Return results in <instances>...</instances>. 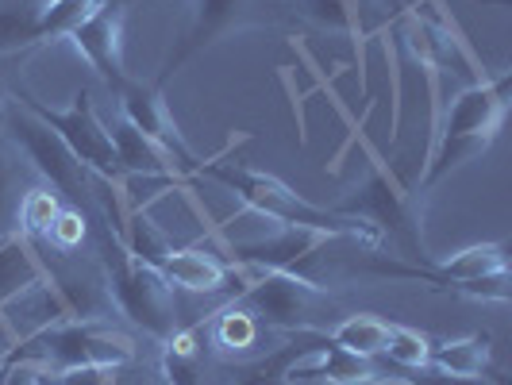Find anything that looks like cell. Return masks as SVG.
I'll return each instance as SVG.
<instances>
[{"mask_svg": "<svg viewBox=\"0 0 512 385\" xmlns=\"http://www.w3.org/2000/svg\"><path fill=\"white\" fill-rule=\"evenodd\" d=\"M108 293L124 316H131L139 328L154 339H174L178 335V289L170 278L154 266H143L112 239L108 247Z\"/></svg>", "mask_w": 512, "mask_h": 385, "instance_id": "cell-5", "label": "cell"}, {"mask_svg": "<svg viewBox=\"0 0 512 385\" xmlns=\"http://www.w3.org/2000/svg\"><path fill=\"white\" fill-rule=\"evenodd\" d=\"M70 316H77L74 301H70L66 285H58L51 274L43 282H35L31 289H24L20 297H12L8 305H0V320H4V328H8L16 347L35 339L39 332L54 328V324H62V320H70Z\"/></svg>", "mask_w": 512, "mask_h": 385, "instance_id": "cell-13", "label": "cell"}, {"mask_svg": "<svg viewBox=\"0 0 512 385\" xmlns=\"http://www.w3.org/2000/svg\"><path fill=\"white\" fill-rule=\"evenodd\" d=\"M108 0H47L39 4V43L70 39L85 20H93Z\"/></svg>", "mask_w": 512, "mask_h": 385, "instance_id": "cell-23", "label": "cell"}, {"mask_svg": "<svg viewBox=\"0 0 512 385\" xmlns=\"http://www.w3.org/2000/svg\"><path fill=\"white\" fill-rule=\"evenodd\" d=\"M112 93H116V101H120V116L128 120L131 128L151 135L154 143L166 147L185 170H197V166H201V158L189 151V143H185L181 128L174 124V116H170V108H166V97H162V89H158L154 81H139V77L128 74Z\"/></svg>", "mask_w": 512, "mask_h": 385, "instance_id": "cell-11", "label": "cell"}, {"mask_svg": "<svg viewBox=\"0 0 512 385\" xmlns=\"http://www.w3.org/2000/svg\"><path fill=\"white\" fill-rule=\"evenodd\" d=\"M505 116H509V74L493 77V81L482 77L470 89H462L443 112V124L436 131V147H432V158L424 166L420 189H432L451 170H459L462 162L478 158L497 139Z\"/></svg>", "mask_w": 512, "mask_h": 385, "instance_id": "cell-2", "label": "cell"}, {"mask_svg": "<svg viewBox=\"0 0 512 385\" xmlns=\"http://www.w3.org/2000/svg\"><path fill=\"white\" fill-rule=\"evenodd\" d=\"M108 135H112V151H116V166L120 178H162L178 181L189 170L181 166L166 147H158L151 135H143L139 128H131L128 120L116 112V120H108Z\"/></svg>", "mask_w": 512, "mask_h": 385, "instance_id": "cell-15", "label": "cell"}, {"mask_svg": "<svg viewBox=\"0 0 512 385\" xmlns=\"http://www.w3.org/2000/svg\"><path fill=\"white\" fill-rule=\"evenodd\" d=\"M147 385H166V378H154V382H147Z\"/></svg>", "mask_w": 512, "mask_h": 385, "instance_id": "cell-31", "label": "cell"}, {"mask_svg": "<svg viewBox=\"0 0 512 385\" xmlns=\"http://www.w3.org/2000/svg\"><path fill=\"white\" fill-rule=\"evenodd\" d=\"M366 0H305V16L328 31H359Z\"/></svg>", "mask_w": 512, "mask_h": 385, "instance_id": "cell-26", "label": "cell"}, {"mask_svg": "<svg viewBox=\"0 0 512 385\" xmlns=\"http://www.w3.org/2000/svg\"><path fill=\"white\" fill-rule=\"evenodd\" d=\"M16 355H27L51 370H70V366H120L124 370L135 359V347L128 335L112 332L97 320L70 316L47 332H39L35 339L20 343Z\"/></svg>", "mask_w": 512, "mask_h": 385, "instance_id": "cell-6", "label": "cell"}, {"mask_svg": "<svg viewBox=\"0 0 512 385\" xmlns=\"http://www.w3.org/2000/svg\"><path fill=\"white\" fill-rule=\"evenodd\" d=\"M316 339H320V332L293 335V339H289V343H282L278 351H266V355H262V359H255L251 366L235 370L231 385H293L289 370H293V362L301 359V355H305Z\"/></svg>", "mask_w": 512, "mask_h": 385, "instance_id": "cell-20", "label": "cell"}, {"mask_svg": "<svg viewBox=\"0 0 512 385\" xmlns=\"http://www.w3.org/2000/svg\"><path fill=\"white\" fill-rule=\"evenodd\" d=\"M428 366H436L451 378H478V382H505L493 374V339L486 332L466 335V339H447L432 343Z\"/></svg>", "mask_w": 512, "mask_h": 385, "instance_id": "cell-17", "label": "cell"}, {"mask_svg": "<svg viewBox=\"0 0 512 385\" xmlns=\"http://www.w3.org/2000/svg\"><path fill=\"white\" fill-rule=\"evenodd\" d=\"M24 108H31L47 128H54L62 135V143L77 154V162L101 181H120V166H116V151H112V135L108 124L101 120V112L93 108V97L81 89L74 93V101L66 108H47L39 97L20 93Z\"/></svg>", "mask_w": 512, "mask_h": 385, "instance_id": "cell-8", "label": "cell"}, {"mask_svg": "<svg viewBox=\"0 0 512 385\" xmlns=\"http://www.w3.org/2000/svg\"><path fill=\"white\" fill-rule=\"evenodd\" d=\"M324 335H328L332 343H339V347L355 351V355H370V359H374V355H385L393 324L382 320V316H374V312H355V316L335 320Z\"/></svg>", "mask_w": 512, "mask_h": 385, "instance_id": "cell-21", "label": "cell"}, {"mask_svg": "<svg viewBox=\"0 0 512 385\" xmlns=\"http://www.w3.org/2000/svg\"><path fill=\"white\" fill-rule=\"evenodd\" d=\"M366 270L385 274V278H420L439 289H455L466 297H482V301H509V255L505 243H474L459 255L443 258L436 266L416 262V266H401V262H385L374 255L366 262Z\"/></svg>", "mask_w": 512, "mask_h": 385, "instance_id": "cell-4", "label": "cell"}, {"mask_svg": "<svg viewBox=\"0 0 512 385\" xmlns=\"http://www.w3.org/2000/svg\"><path fill=\"white\" fill-rule=\"evenodd\" d=\"M4 385H54V370L12 351V359L4 366Z\"/></svg>", "mask_w": 512, "mask_h": 385, "instance_id": "cell-28", "label": "cell"}, {"mask_svg": "<svg viewBox=\"0 0 512 385\" xmlns=\"http://www.w3.org/2000/svg\"><path fill=\"white\" fill-rule=\"evenodd\" d=\"M251 12H255V0H193L189 20H185L181 35L174 39V47L162 58V66H158V74L151 81L158 89H166L197 54L216 47L224 35H231L235 27L247 24Z\"/></svg>", "mask_w": 512, "mask_h": 385, "instance_id": "cell-10", "label": "cell"}, {"mask_svg": "<svg viewBox=\"0 0 512 385\" xmlns=\"http://www.w3.org/2000/svg\"><path fill=\"white\" fill-rule=\"evenodd\" d=\"M235 301L247 308L262 328H278L289 335H324L339 316V305H335V297H328V289L308 282L297 270H266L255 282H247V289Z\"/></svg>", "mask_w": 512, "mask_h": 385, "instance_id": "cell-3", "label": "cell"}, {"mask_svg": "<svg viewBox=\"0 0 512 385\" xmlns=\"http://www.w3.org/2000/svg\"><path fill=\"white\" fill-rule=\"evenodd\" d=\"M335 212L343 216H355V220H366L370 228L382 235V243H397L405 258L412 262H424V239H420V220L412 216V201L409 193H401L393 181L385 178L382 170H374L362 189H355V197L347 205H339Z\"/></svg>", "mask_w": 512, "mask_h": 385, "instance_id": "cell-9", "label": "cell"}, {"mask_svg": "<svg viewBox=\"0 0 512 385\" xmlns=\"http://www.w3.org/2000/svg\"><path fill=\"white\" fill-rule=\"evenodd\" d=\"M51 270L47 262L35 255L27 235H8L0 239V305H8L12 297H20L24 289H31L35 282H43Z\"/></svg>", "mask_w": 512, "mask_h": 385, "instance_id": "cell-18", "label": "cell"}, {"mask_svg": "<svg viewBox=\"0 0 512 385\" xmlns=\"http://www.w3.org/2000/svg\"><path fill=\"white\" fill-rule=\"evenodd\" d=\"M39 4H47V0H39Z\"/></svg>", "mask_w": 512, "mask_h": 385, "instance_id": "cell-32", "label": "cell"}, {"mask_svg": "<svg viewBox=\"0 0 512 385\" xmlns=\"http://www.w3.org/2000/svg\"><path fill=\"white\" fill-rule=\"evenodd\" d=\"M24 170L31 166L20 158V151H0V239L20 231V205H24V193L31 189L24 181Z\"/></svg>", "mask_w": 512, "mask_h": 385, "instance_id": "cell-24", "label": "cell"}, {"mask_svg": "<svg viewBox=\"0 0 512 385\" xmlns=\"http://www.w3.org/2000/svg\"><path fill=\"white\" fill-rule=\"evenodd\" d=\"M332 235L312 228H293V224H270L255 239H235L228 247V262H243L258 274L266 270H301V262L316 255Z\"/></svg>", "mask_w": 512, "mask_h": 385, "instance_id": "cell-12", "label": "cell"}, {"mask_svg": "<svg viewBox=\"0 0 512 385\" xmlns=\"http://www.w3.org/2000/svg\"><path fill=\"white\" fill-rule=\"evenodd\" d=\"M39 47V0H0V54Z\"/></svg>", "mask_w": 512, "mask_h": 385, "instance_id": "cell-22", "label": "cell"}, {"mask_svg": "<svg viewBox=\"0 0 512 385\" xmlns=\"http://www.w3.org/2000/svg\"><path fill=\"white\" fill-rule=\"evenodd\" d=\"M16 54H0V120H4V93H8V74H12Z\"/></svg>", "mask_w": 512, "mask_h": 385, "instance_id": "cell-30", "label": "cell"}, {"mask_svg": "<svg viewBox=\"0 0 512 385\" xmlns=\"http://www.w3.org/2000/svg\"><path fill=\"white\" fill-rule=\"evenodd\" d=\"M70 43L89 62V70L108 81V89H116L128 77V66H124V8L116 0H108L93 20L77 27Z\"/></svg>", "mask_w": 512, "mask_h": 385, "instance_id": "cell-14", "label": "cell"}, {"mask_svg": "<svg viewBox=\"0 0 512 385\" xmlns=\"http://www.w3.org/2000/svg\"><path fill=\"white\" fill-rule=\"evenodd\" d=\"M0 124H8V139L20 151L31 174L43 181L47 189H54L62 201H81L89 193V170L77 162V154L62 143V135L54 128H47L31 108L20 104V112L4 116Z\"/></svg>", "mask_w": 512, "mask_h": 385, "instance_id": "cell-7", "label": "cell"}, {"mask_svg": "<svg viewBox=\"0 0 512 385\" xmlns=\"http://www.w3.org/2000/svg\"><path fill=\"white\" fill-rule=\"evenodd\" d=\"M162 274L170 278L174 289H185V293H224L235 278V266H231L224 255L208 251V247H174V255L166 258Z\"/></svg>", "mask_w": 512, "mask_h": 385, "instance_id": "cell-16", "label": "cell"}, {"mask_svg": "<svg viewBox=\"0 0 512 385\" xmlns=\"http://www.w3.org/2000/svg\"><path fill=\"white\" fill-rule=\"evenodd\" d=\"M436 339H428L416 328H405V324H393V335H389V347H385L382 359L397 362V366H424L428 362V351H432Z\"/></svg>", "mask_w": 512, "mask_h": 385, "instance_id": "cell-27", "label": "cell"}, {"mask_svg": "<svg viewBox=\"0 0 512 385\" xmlns=\"http://www.w3.org/2000/svg\"><path fill=\"white\" fill-rule=\"evenodd\" d=\"M116 239H120V247H124L135 262L154 266V270H162V266H166V258L174 255L170 235L154 224L147 208H128V216H124V231H120Z\"/></svg>", "mask_w": 512, "mask_h": 385, "instance_id": "cell-19", "label": "cell"}, {"mask_svg": "<svg viewBox=\"0 0 512 385\" xmlns=\"http://www.w3.org/2000/svg\"><path fill=\"white\" fill-rule=\"evenodd\" d=\"M54 385H120V366H70V370H54Z\"/></svg>", "mask_w": 512, "mask_h": 385, "instance_id": "cell-29", "label": "cell"}, {"mask_svg": "<svg viewBox=\"0 0 512 385\" xmlns=\"http://www.w3.org/2000/svg\"><path fill=\"white\" fill-rule=\"evenodd\" d=\"M258 332H262V324H258L255 316L239 305V301H231V305L216 316V324H212V347H216L220 355H235V351L255 347Z\"/></svg>", "mask_w": 512, "mask_h": 385, "instance_id": "cell-25", "label": "cell"}, {"mask_svg": "<svg viewBox=\"0 0 512 385\" xmlns=\"http://www.w3.org/2000/svg\"><path fill=\"white\" fill-rule=\"evenodd\" d=\"M197 174H205L208 181L224 185V189L235 193L255 216L270 220V224L312 228V231L332 235V239H359L366 247H378V243H382V235L370 228L366 220L343 216V212H335V208L312 205V201H305L297 189H289V185H285L282 178H274V174H262V170L239 166V162H201Z\"/></svg>", "mask_w": 512, "mask_h": 385, "instance_id": "cell-1", "label": "cell"}]
</instances>
